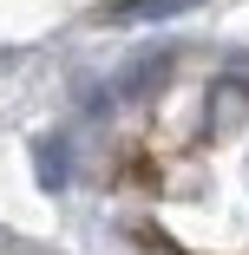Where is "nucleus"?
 I'll use <instances>...</instances> for the list:
<instances>
[{
  "instance_id": "f257e3e1",
  "label": "nucleus",
  "mask_w": 249,
  "mask_h": 255,
  "mask_svg": "<svg viewBox=\"0 0 249 255\" xmlns=\"http://www.w3.org/2000/svg\"><path fill=\"white\" fill-rule=\"evenodd\" d=\"M184 7H204V0H112L105 20H171Z\"/></svg>"
}]
</instances>
